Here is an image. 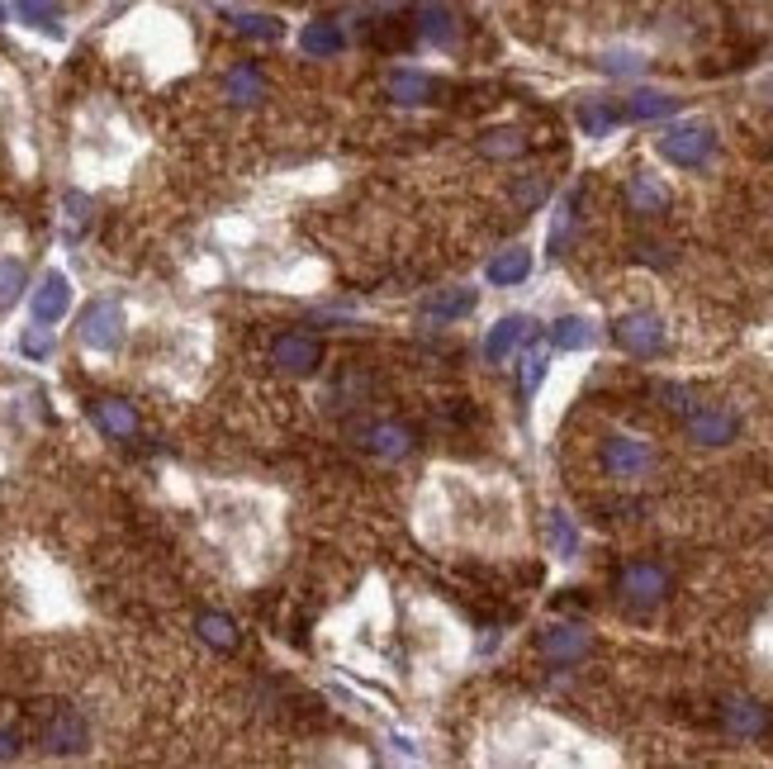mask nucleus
Instances as JSON below:
<instances>
[{
  "label": "nucleus",
  "mask_w": 773,
  "mask_h": 769,
  "mask_svg": "<svg viewBox=\"0 0 773 769\" xmlns=\"http://www.w3.org/2000/svg\"><path fill=\"white\" fill-rule=\"evenodd\" d=\"M537 651H541V661H551V665H579L584 655L593 651V636L584 632L579 622H551L546 632L537 636Z\"/></svg>",
  "instance_id": "8"
},
{
  "label": "nucleus",
  "mask_w": 773,
  "mask_h": 769,
  "mask_svg": "<svg viewBox=\"0 0 773 769\" xmlns=\"http://www.w3.org/2000/svg\"><path fill=\"white\" fill-rule=\"evenodd\" d=\"M53 347H57V337H53V328H43V319L20 333V352L28 356V361H48Z\"/></svg>",
  "instance_id": "34"
},
{
  "label": "nucleus",
  "mask_w": 773,
  "mask_h": 769,
  "mask_svg": "<svg viewBox=\"0 0 773 769\" xmlns=\"http://www.w3.org/2000/svg\"><path fill=\"white\" fill-rule=\"evenodd\" d=\"M270 366L285 370V376H313L323 366V342L313 333H280L270 342Z\"/></svg>",
  "instance_id": "6"
},
{
  "label": "nucleus",
  "mask_w": 773,
  "mask_h": 769,
  "mask_svg": "<svg viewBox=\"0 0 773 769\" xmlns=\"http://www.w3.org/2000/svg\"><path fill=\"white\" fill-rule=\"evenodd\" d=\"M527 276H532V252H527V248L494 252V262H489V280L494 285H522Z\"/></svg>",
  "instance_id": "25"
},
{
  "label": "nucleus",
  "mask_w": 773,
  "mask_h": 769,
  "mask_svg": "<svg viewBox=\"0 0 773 769\" xmlns=\"http://www.w3.org/2000/svg\"><path fill=\"white\" fill-rule=\"evenodd\" d=\"M223 20L233 24L242 38H256V43H280V34H285L276 14H262V10H233V5H228Z\"/></svg>",
  "instance_id": "21"
},
{
  "label": "nucleus",
  "mask_w": 773,
  "mask_h": 769,
  "mask_svg": "<svg viewBox=\"0 0 773 769\" xmlns=\"http://www.w3.org/2000/svg\"><path fill=\"white\" fill-rule=\"evenodd\" d=\"M546 541H551L555 561H575V555H579V527H575V518H569L565 508H555L546 518Z\"/></svg>",
  "instance_id": "28"
},
{
  "label": "nucleus",
  "mask_w": 773,
  "mask_h": 769,
  "mask_svg": "<svg viewBox=\"0 0 773 769\" xmlns=\"http://www.w3.org/2000/svg\"><path fill=\"white\" fill-rule=\"evenodd\" d=\"M589 342H593V323L579 319V313H565V319L551 323V347H561V352H584Z\"/></svg>",
  "instance_id": "29"
},
{
  "label": "nucleus",
  "mask_w": 773,
  "mask_h": 769,
  "mask_svg": "<svg viewBox=\"0 0 773 769\" xmlns=\"http://www.w3.org/2000/svg\"><path fill=\"white\" fill-rule=\"evenodd\" d=\"M618 124H622V105H612V100H584L579 105V128L589 138H608Z\"/></svg>",
  "instance_id": "27"
},
{
  "label": "nucleus",
  "mask_w": 773,
  "mask_h": 769,
  "mask_svg": "<svg viewBox=\"0 0 773 769\" xmlns=\"http://www.w3.org/2000/svg\"><path fill=\"white\" fill-rule=\"evenodd\" d=\"M384 95L394 100V105H432L437 100V81L427 77L418 67H399L384 77Z\"/></svg>",
  "instance_id": "14"
},
{
  "label": "nucleus",
  "mask_w": 773,
  "mask_h": 769,
  "mask_svg": "<svg viewBox=\"0 0 773 769\" xmlns=\"http://www.w3.org/2000/svg\"><path fill=\"white\" fill-rule=\"evenodd\" d=\"M24 285H28L24 262H14V256H0V309H14V305H20Z\"/></svg>",
  "instance_id": "33"
},
{
  "label": "nucleus",
  "mask_w": 773,
  "mask_h": 769,
  "mask_svg": "<svg viewBox=\"0 0 773 769\" xmlns=\"http://www.w3.org/2000/svg\"><path fill=\"white\" fill-rule=\"evenodd\" d=\"M0 20H5V5H0Z\"/></svg>",
  "instance_id": "40"
},
{
  "label": "nucleus",
  "mask_w": 773,
  "mask_h": 769,
  "mask_svg": "<svg viewBox=\"0 0 773 769\" xmlns=\"http://www.w3.org/2000/svg\"><path fill=\"white\" fill-rule=\"evenodd\" d=\"M612 337H618V347L626 356H641V361H650V356H660L665 352V319L660 313H650V309H636V313H622L618 323H612Z\"/></svg>",
  "instance_id": "4"
},
{
  "label": "nucleus",
  "mask_w": 773,
  "mask_h": 769,
  "mask_svg": "<svg viewBox=\"0 0 773 769\" xmlns=\"http://www.w3.org/2000/svg\"><path fill=\"white\" fill-rule=\"evenodd\" d=\"M299 48L309 57H337L347 48V34H342V24H333V20H313V24H304V34H299Z\"/></svg>",
  "instance_id": "22"
},
{
  "label": "nucleus",
  "mask_w": 773,
  "mask_h": 769,
  "mask_svg": "<svg viewBox=\"0 0 773 769\" xmlns=\"http://www.w3.org/2000/svg\"><path fill=\"white\" fill-rule=\"evenodd\" d=\"M14 10H20L24 24L43 28V34H62V5L57 0H14Z\"/></svg>",
  "instance_id": "31"
},
{
  "label": "nucleus",
  "mask_w": 773,
  "mask_h": 769,
  "mask_svg": "<svg viewBox=\"0 0 773 769\" xmlns=\"http://www.w3.org/2000/svg\"><path fill=\"white\" fill-rule=\"evenodd\" d=\"M361 447L370 456H380V461H404V456L418 447V433H413L408 423H370L361 433Z\"/></svg>",
  "instance_id": "12"
},
{
  "label": "nucleus",
  "mask_w": 773,
  "mask_h": 769,
  "mask_svg": "<svg viewBox=\"0 0 773 769\" xmlns=\"http://www.w3.org/2000/svg\"><path fill=\"white\" fill-rule=\"evenodd\" d=\"M91 418H95L100 433L114 437V441H128L138 433V409L128 404V399H114V394L91 399Z\"/></svg>",
  "instance_id": "15"
},
{
  "label": "nucleus",
  "mask_w": 773,
  "mask_h": 769,
  "mask_svg": "<svg viewBox=\"0 0 773 769\" xmlns=\"http://www.w3.org/2000/svg\"><path fill=\"white\" fill-rule=\"evenodd\" d=\"M683 427H689L693 447H726V441L740 437V413L726 404H697L689 418H683Z\"/></svg>",
  "instance_id": "5"
},
{
  "label": "nucleus",
  "mask_w": 773,
  "mask_h": 769,
  "mask_svg": "<svg viewBox=\"0 0 773 769\" xmlns=\"http://www.w3.org/2000/svg\"><path fill=\"white\" fill-rule=\"evenodd\" d=\"M655 148H660L665 162H674L683 171H697L712 162V152H717V134H712V124L703 119H683V124H669L660 138H655Z\"/></svg>",
  "instance_id": "1"
},
{
  "label": "nucleus",
  "mask_w": 773,
  "mask_h": 769,
  "mask_svg": "<svg viewBox=\"0 0 773 769\" xmlns=\"http://www.w3.org/2000/svg\"><path fill=\"white\" fill-rule=\"evenodd\" d=\"M195 636L205 641L209 651H219V655H228V651H238V641H242V632H238V622L228 618V612H199L195 618Z\"/></svg>",
  "instance_id": "20"
},
{
  "label": "nucleus",
  "mask_w": 773,
  "mask_h": 769,
  "mask_svg": "<svg viewBox=\"0 0 773 769\" xmlns=\"http://www.w3.org/2000/svg\"><path fill=\"white\" fill-rule=\"evenodd\" d=\"M475 290H465V285H455V290H437L423 299V319L432 323H451V319H465L470 309H475Z\"/></svg>",
  "instance_id": "19"
},
{
  "label": "nucleus",
  "mask_w": 773,
  "mask_h": 769,
  "mask_svg": "<svg viewBox=\"0 0 773 769\" xmlns=\"http://www.w3.org/2000/svg\"><path fill=\"white\" fill-rule=\"evenodd\" d=\"M223 95H228V105H238V110L262 105V100H266V71L256 62H238L223 77Z\"/></svg>",
  "instance_id": "16"
},
{
  "label": "nucleus",
  "mask_w": 773,
  "mask_h": 769,
  "mask_svg": "<svg viewBox=\"0 0 773 769\" xmlns=\"http://www.w3.org/2000/svg\"><path fill=\"white\" fill-rule=\"evenodd\" d=\"M655 399H660L669 413H683V418H689V413L697 409V399L683 390V384H655Z\"/></svg>",
  "instance_id": "35"
},
{
  "label": "nucleus",
  "mask_w": 773,
  "mask_h": 769,
  "mask_svg": "<svg viewBox=\"0 0 773 769\" xmlns=\"http://www.w3.org/2000/svg\"><path fill=\"white\" fill-rule=\"evenodd\" d=\"M91 214H95V205H91V195H81V191H71L67 199H62V233L77 242L85 228H91Z\"/></svg>",
  "instance_id": "32"
},
{
  "label": "nucleus",
  "mask_w": 773,
  "mask_h": 769,
  "mask_svg": "<svg viewBox=\"0 0 773 769\" xmlns=\"http://www.w3.org/2000/svg\"><path fill=\"white\" fill-rule=\"evenodd\" d=\"M674 110H679V100L665 95V91H632V95H626V105H622V119L646 124V119H669Z\"/></svg>",
  "instance_id": "23"
},
{
  "label": "nucleus",
  "mask_w": 773,
  "mask_h": 769,
  "mask_svg": "<svg viewBox=\"0 0 773 769\" xmlns=\"http://www.w3.org/2000/svg\"><path fill=\"white\" fill-rule=\"evenodd\" d=\"M618 598L632 612H650V608H660L665 598H669V570L665 565H655V561H632V565H622V575H618Z\"/></svg>",
  "instance_id": "3"
},
{
  "label": "nucleus",
  "mask_w": 773,
  "mask_h": 769,
  "mask_svg": "<svg viewBox=\"0 0 773 769\" xmlns=\"http://www.w3.org/2000/svg\"><path fill=\"white\" fill-rule=\"evenodd\" d=\"M43 746H48L53 755H81L85 746H91V732H85V718L77 708H53L48 718H43Z\"/></svg>",
  "instance_id": "9"
},
{
  "label": "nucleus",
  "mask_w": 773,
  "mask_h": 769,
  "mask_svg": "<svg viewBox=\"0 0 773 769\" xmlns=\"http://www.w3.org/2000/svg\"><path fill=\"white\" fill-rule=\"evenodd\" d=\"M124 333H128V319H124V305L119 299H91L77 319V337L81 347L91 352H119L124 347Z\"/></svg>",
  "instance_id": "2"
},
{
  "label": "nucleus",
  "mask_w": 773,
  "mask_h": 769,
  "mask_svg": "<svg viewBox=\"0 0 773 769\" xmlns=\"http://www.w3.org/2000/svg\"><path fill=\"white\" fill-rule=\"evenodd\" d=\"M532 319H527V313H504V319H498L494 328H489V337H484V361H508L512 352L522 347L527 337H532Z\"/></svg>",
  "instance_id": "13"
},
{
  "label": "nucleus",
  "mask_w": 773,
  "mask_h": 769,
  "mask_svg": "<svg viewBox=\"0 0 773 769\" xmlns=\"http://www.w3.org/2000/svg\"><path fill=\"white\" fill-rule=\"evenodd\" d=\"M480 152L489 157V162H518L527 152V134L522 128H489V134L480 138Z\"/></svg>",
  "instance_id": "26"
},
{
  "label": "nucleus",
  "mask_w": 773,
  "mask_h": 769,
  "mask_svg": "<svg viewBox=\"0 0 773 769\" xmlns=\"http://www.w3.org/2000/svg\"><path fill=\"white\" fill-rule=\"evenodd\" d=\"M650 466H655L650 441L626 437V433H612V437L603 441V470H608L612 480H641Z\"/></svg>",
  "instance_id": "7"
},
{
  "label": "nucleus",
  "mask_w": 773,
  "mask_h": 769,
  "mask_svg": "<svg viewBox=\"0 0 773 769\" xmlns=\"http://www.w3.org/2000/svg\"><path fill=\"white\" fill-rule=\"evenodd\" d=\"M546 366H551V347L546 342H537V347L522 352V366H518V390L522 399H532L541 390V380H546Z\"/></svg>",
  "instance_id": "30"
},
{
  "label": "nucleus",
  "mask_w": 773,
  "mask_h": 769,
  "mask_svg": "<svg viewBox=\"0 0 773 769\" xmlns=\"http://www.w3.org/2000/svg\"><path fill=\"white\" fill-rule=\"evenodd\" d=\"M34 319H43V323H57L62 313L71 309V280L62 276V271H48L38 285H34Z\"/></svg>",
  "instance_id": "17"
},
{
  "label": "nucleus",
  "mask_w": 773,
  "mask_h": 769,
  "mask_svg": "<svg viewBox=\"0 0 773 769\" xmlns=\"http://www.w3.org/2000/svg\"><path fill=\"white\" fill-rule=\"evenodd\" d=\"M641 262H650V266H669L674 256H665V248H655V242H646V248H636Z\"/></svg>",
  "instance_id": "38"
},
{
  "label": "nucleus",
  "mask_w": 773,
  "mask_h": 769,
  "mask_svg": "<svg viewBox=\"0 0 773 769\" xmlns=\"http://www.w3.org/2000/svg\"><path fill=\"white\" fill-rule=\"evenodd\" d=\"M579 209H584V185H575V191L561 199V209H555V223H551V252H555V256H561V252L569 248V238H575Z\"/></svg>",
  "instance_id": "24"
},
{
  "label": "nucleus",
  "mask_w": 773,
  "mask_h": 769,
  "mask_svg": "<svg viewBox=\"0 0 773 769\" xmlns=\"http://www.w3.org/2000/svg\"><path fill=\"white\" fill-rule=\"evenodd\" d=\"M722 726L736 741H764L773 732V708H764L760 698H726V703H722Z\"/></svg>",
  "instance_id": "10"
},
{
  "label": "nucleus",
  "mask_w": 773,
  "mask_h": 769,
  "mask_svg": "<svg viewBox=\"0 0 773 769\" xmlns=\"http://www.w3.org/2000/svg\"><path fill=\"white\" fill-rule=\"evenodd\" d=\"M14 755H20V736L0 726V760H14Z\"/></svg>",
  "instance_id": "39"
},
{
  "label": "nucleus",
  "mask_w": 773,
  "mask_h": 769,
  "mask_svg": "<svg viewBox=\"0 0 773 769\" xmlns=\"http://www.w3.org/2000/svg\"><path fill=\"white\" fill-rule=\"evenodd\" d=\"M626 205H632V214H665L669 209L665 181L650 176V171H636V176L626 181Z\"/></svg>",
  "instance_id": "18"
},
{
  "label": "nucleus",
  "mask_w": 773,
  "mask_h": 769,
  "mask_svg": "<svg viewBox=\"0 0 773 769\" xmlns=\"http://www.w3.org/2000/svg\"><path fill=\"white\" fill-rule=\"evenodd\" d=\"M413 28H418V38H427L432 48H455V43H461V14H455L447 0H418Z\"/></svg>",
  "instance_id": "11"
},
{
  "label": "nucleus",
  "mask_w": 773,
  "mask_h": 769,
  "mask_svg": "<svg viewBox=\"0 0 773 769\" xmlns=\"http://www.w3.org/2000/svg\"><path fill=\"white\" fill-rule=\"evenodd\" d=\"M512 199H518L522 209H537L541 199H546V176H522L518 185H512Z\"/></svg>",
  "instance_id": "36"
},
{
  "label": "nucleus",
  "mask_w": 773,
  "mask_h": 769,
  "mask_svg": "<svg viewBox=\"0 0 773 769\" xmlns=\"http://www.w3.org/2000/svg\"><path fill=\"white\" fill-rule=\"evenodd\" d=\"M641 67H646V57H641V53H608L603 57V71H612V77H636Z\"/></svg>",
  "instance_id": "37"
}]
</instances>
